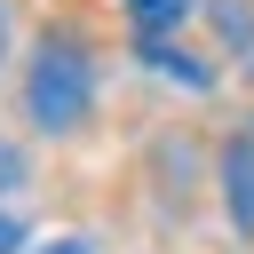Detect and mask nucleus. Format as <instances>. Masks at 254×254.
<instances>
[{
  "instance_id": "f257e3e1",
  "label": "nucleus",
  "mask_w": 254,
  "mask_h": 254,
  "mask_svg": "<svg viewBox=\"0 0 254 254\" xmlns=\"http://www.w3.org/2000/svg\"><path fill=\"white\" fill-rule=\"evenodd\" d=\"M87 103H95V56H87L71 32H48V40L32 48V71H24V111H32V127L64 135V127L87 119Z\"/></svg>"
},
{
  "instance_id": "f03ea898",
  "label": "nucleus",
  "mask_w": 254,
  "mask_h": 254,
  "mask_svg": "<svg viewBox=\"0 0 254 254\" xmlns=\"http://www.w3.org/2000/svg\"><path fill=\"white\" fill-rule=\"evenodd\" d=\"M222 206L238 230H254V127H238L222 143Z\"/></svg>"
},
{
  "instance_id": "7ed1b4c3",
  "label": "nucleus",
  "mask_w": 254,
  "mask_h": 254,
  "mask_svg": "<svg viewBox=\"0 0 254 254\" xmlns=\"http://www.w3.org/2000/svg\"><path fill=\"white\" fill-rule=\"evenodd\" d=\"M198 0H127V16H135V32L143 40H159V32H175L183 16H190Z\"/></svg>"
},
{
  "instance_id": "20e7f679",
  "label": "nucleus",
  "mask_w": 254,
  "mask_h": 254,
  "mask_svg": "<svg viewBox=\"0 0 254 254\" xmlns=\"http://www.w3.org/2000/svg\"><path fill=\"white\" fill-rule=\"evenodd\" d=\"M143 64H151V71H167V79H183V87H206V64H190L183 48H159V40H143Z\"/></svg>"
},
{
  "instance_id": "39448f33",
  "label": "nucleus",
  "mask_w": 254,
  "mask_h": 254,
  "mask_svg": "<svg viewBox=\"0 0 254 254\" xmlns=\"http://www.w3.org/2000/svg\"><path fill=\"white\" fill-rule=\"evenodd\" d=\"M0 254H24V222H16L8 206H0Z\"/></svg>"
},
{
  "instance_id": "423d86ee",
  "label": "nucleus",
  "mask_w": 254,
  "mask_h": 254,
  "mask_svg": "<svg viewBox=\"0 0 254 254\" xmlns=\"http://www.w3.org/2000/svg\"><path fill=\"white\" fill-rule=\"evenodd\" d=\"M16 175H24V159H16V151H0V183H16Z\"/></svg>"
},
{
  "instance_id": "0eeeda50",
  "label": "nucleus",
  "mask_w": 254,
  "mask_h": 254,
  "mask_svg": "<svg viewBox=\"0 0 254 254\" xmlns=\"http://www.w3.org/2000/svg\"><path fill=\"white\" fill-rule=\"evenodd\" d=\"M48 254H95V246H87V238H56Z\"/></svg>"
},
{
  "instance_id": "6e6552de",
  "label": "nucleus",
  "mask_w": 254,
  "mask_h": 254,
  "mask_svg": "<svg viewBox=\"0 0 254 254\" xmlns=\"http://www.w3.org/2000/svg\"><path fill=\"white\" fill-rule=\"evenodd\" d=\"M0 56H8V8H0Z\"/></svg>"
}]
</instances>
